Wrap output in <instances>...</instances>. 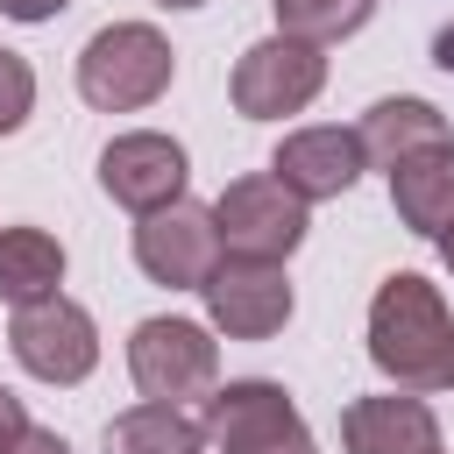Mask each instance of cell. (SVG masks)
Instances as JSON below:
<instances>
[{
    "label": "cell",
    "mask_w": 454,
    "mask_h": 454,
    "mask_svg": "<svg viewBox=\"0 0 454 454\" xmlns=\"http://www.w3.org/2000/svg\"><path fill=\"white\" fill-rule=\"evenodd\" d=\"M369 362L404 390H440L447 383L454 312H447L440 284H426L419 270H397V277L376 284V298H369Z\"/></svg>",
    "instance_id": "6da1fadb"
},
{
    "label": "cell",
    "mask_w": 454,
    "mask_h": 454,
    "mask_svg": "<svg viewBox=\"0 0 454 454\" xmlns=\"http://www.w3.org/2000/svg\"><path fill=\"white\" fill-rule=\"evenodd\" d=\"M170 71H177V50L149 21H106L78 50V92L99 114H142V106H156L170 92Z\"/></svg>",
    "instance_id": "7a4b0ae2"
},
{
    "label": "cell",
    "mask_w": 454,
    "mask_h": 454,
    "mask_svg": "<svg viewBox=\"0 0 454 454\" xmlns=\"http://www.w3.org/2000/svg\"><path fill=\"white\" fill-rule=\"evenodd\" d=\"M128 376L149 404H192L220 383V340L199 319H142L128 333Z\"/></svg>",
    "instance_id": "3957f363"
},
{
    "label": "cell",
    "mask_w": 454,
    "mask_h": 454,
    "mask_svg": "<svg viewBox=\"0 0 454 454\" xmlns=\"http://www.w3.org/2000/svg\"><path fill=\"white\" fill-rule=\"evenodd\" d=\"M234 114L241 121H284V114H305L319 92H326V50L319 43H298V35H262L234 57Z\"/></svg>",
    "instance_id": "277c9868"
},
{
    "label": "cell",
    "mask_w": 454,
    "mask_h": 454,
    "mask_svg": "<svg viewBox=\"0 0 454 454\" xmlns=\"http://www.w3.org/2000/svg\"><path fill=\"white\" fill-rule=\"evenodd\" d=\"M213 234H220V255L284 262V255L305 241V199H298L277 170L234 177V184L213 199Z\"/></svg>",
    "instance_id": "5b68a950"
},
{
    "label": "cell",
    "mask_w": 454,
    "mask_h": 454,
    "mask_svg": "<svg viewBox=\"0 0 454 454\" xmlns=\"http://www.w3.org/2000/svg\"><path fill=\"white\" fill-rule=\"evenodd\" d=\"M7 348H14V362H21L35 383H57V390H71V383H85V376L99 369V326H92V312H85L78 298H64V291H50V298H35V305H14Z\"/></svg>",
    "instance_id": "8992f818"
},
{
    "label": "cell",
    "mask_w": 454,
    "mask_h": 454,
    "mask_svg": "<svg viewBox=\"0 0 454 454\" xmlns=\"http://www.w3.org/2000/svg\"><path fill=\"white\" fill-rule=\"evenodd\" d=\"M199 298H206L213 333H227V340H270V333H284V319L298 305L284 262H255V255H220L206 270Z\"/></svg>",
    "instance_id": "52a82bcc"
},
{
    "label": "cell",
    "mask_w": 454,
    "mask_h": 454,
    "mask_svg": "<svg viewBox=\"0 0 454 454\" xmlns=\"http://www.w3.org/2000/svg\"><path fill=\"white\" fill-rule=\"evenodd\" d=\"M135 262L149 284L163 291H199L206 270L220 262V234H213V206H192V199H170L156 213H142L135 227Z\"/></svg>",
    "instance_id": "ba28073f"
},
{
    "label": "cell",
    "mask_w": 454,
    "mask_h": 454,
    "mask_svg": "<svg viewBox=\"0 0 454 454\" xmlns=\"http://www.w3.org/2000/svg\"><path fill=\"white\" fill-rule=\"evenodd\" d=\"M184 177H192V163H184V142L177 135L135 128V135H114L99 149V192L114 206H128L135 220L156 213V206H170V199H184Z\"/></svg>",
    "instance_id": "9c48e42d"
},
{
    "label": "cell",
    "mask_w": 454,
    "mask_h": 454,
    "mask_svg": "<svg viewBox=\"0 0 454 454\" xmlns=\"http://www.w3.org/2000/svg\"><path fill=\"white\" fill-rule=\"evenodd\" d=\"M199 433L213 447H284V440H312L291 390L270 383V376H241V383H213L206 390V411H199Z\"/></svg>",
    "instance_id": "30bf717a"
},
{
    "label": "cell",
    "mask_w": 454,
    "mask_h": 454,
    "mask_svg": "<svg viewBox=\"0 0 454 454\" xmlns=\"http://www.w3.org/2000/svg\"><path fill=\"white\" fill-rule=\"evenodd\" d=\"M270 170L305 199V206H319V199H340L369 163H362V142H355V128H291L284 142H277V156H270Z\"/></svg>",
    "instance_id": "8fae6325"
},
{
    "label": "cell",
    "mask_w": 454,
    "mask_h": 454,
    "mask_svg": "<svg viewBox=\"0 0 454 454\" xmlns=\"http://www.w3.org/2000/svg\"><path fill=\"white\" fill-rule=\"evenodd\" d=\"M340 447L348 454H433L440 447V419L426 397H355L340 411Z\"/></svg>",
    "instance_id": "7c38bea8"
},
{
    "label": "cell",
    "mask_w": 454,
    "mask_h": 454,
    "mask_svg": "<svg viewBox=\"0 0 454 454\" xmlns=\"http://www.w3.org/2000/svg\"><path fill=\"white\" fill-rule=\"evenodd\" d=\"M390 206L411 234L440 241L454 227V142H426L390 163Z\"/></svg>",
    "instance_id": "4fadbf2b"
},
{
    "label": "cell",
    "mask_w": 454,
    "mask_h": 454,
    "mask_svg": "<svg viewBox=\"0 0 454 454\" xmlns=\"http://www.w3.org/2000/svg\"><path fill=\"white\" fill-rule=\"evenodd\" d=\"M355 142H362V163L390 170L397 156H411V149H426V142H454V135H447V114H440L433 99H376V106L362 114Z\"/></svg>",
    "instance_id": "5bb4252c"
},
{
    "label": "cell",
    "mask_w": 454,
    "mask_h": 454,
    "mask_svg": "<svg viewBox=\"0 0 454 454\" xmlns=\"http://www.w3.org/2000/svg\"><path fill=\"white\" fill-rule=\"evenodd\" d=\"M64 284V241L43 227H0V305H35Z\"/></svg>",
    "instance_id": "9a60e30c"
},
{
    "label": "cell",
    "mask_w": 454,
    "mask_h": 454,
    "mask_svg": "<svg viewBox=\"0 0 454 454\" xmlns=\"http://www.w3.org/2000/svg\"><path fill=\"white\" fill-rule=\"evenodd\" d=\"M206 433L184 404H128L121 419H106V454H199Z\"/></svg>",
    "instance_id": "2e32d148"
},
{
    "label": "cell",
    "mask_w": 454,
    "mask_h": 454,
    "mask_svg": "<svg viewBox=\"0 0 454 454\" xmlns=\"http://www.w3.org/2000/svg\"><path fill=\"white\" fill-rule=\"evenodd\" d=\"M270 14H277V35H298V43H348L369 14H376V0H270Z\"/></svg>",
    "instance_id": "e0dca14e"
},
{
    "label": "cell",
    "mask_w": 454,
    "mask_h": 454,
    "mask_svg": "<svg viewBox=\"0 0 454 454\" xmlns=\"http://www.w3.org/2000/svg\"><path fill=\"white\" fill-rule=\"evenodd\" d=\"M28 114H35V71H28V57L0 50V135H14Z\"/></svg>",
    "instance_id": "ac0fdd59"
},
{
    "label": "cell",
    "mask_w": 454,
    "mask_h": 454,
    "mask_svg": "<svg viewBox=\"0 0 454 454\" xmlns=\"http://www.w3.org/2000/svg\"><path fill=\"white\" fill-rule=\"evenodd\" d=\"M21 433H28V411H21V397H14L7 383H0V454H7V447H14Z\"/></svg>",
    "instance_id": "d6986e66"
},
{
    "label": "cell",
    "mask_w": 454,
    "mask_h": 454,
    "mask_svg": "<svg viewBox=\"0 0 454 454\" xmlns=\"http://www.w3.org/2000/svg\"><path fill=\"white\" fill-rule=\"evenodd\" d=\"M64 7H71V0H0V14H7V21H28V28H35V21H57Z\"/></svg>",
    "instance_id": "ffe728a7"
},
{
    "label": "cell",
    "mask_w": 454,
    "mask_h": 454,
    "mask_svg": "<svg viewBox=\"0 0 454 454\" xmlns=\"http://www.w3.org/2000/svg\"><path fill=\"white\" fill-rule=\"evenodd\" d=\"M7 454H71V440H64V433H50V426H28Z\"/></svg>",
    "instance_id": "44dd1931"
},
{
    "label": "cell",
    "mask_w": 454,
    "mask_h": 454,
    "mask_svg": "<svg viewBox=\"0 0 454 454\" xmlns=\"http://www.w3.org/2000/svg\"><path fill=\"white\" fill-rule=\"evenodd\" d=\"M220 454H312V440H284V447H220Z\"/></svg>",
    "instance_id": "7402d4cb"
},
{
    "label": "cell",
    "mask_w": 454,
    "mask_h": 454,
    "mask_svg": "<svg viewBox=\"0 0 454 454\" xmlns=\"http://www.w3.org/2000/svg\"><path fill=\"white\" fill-rule=\"evenodd\" d=\"M433 64H447V71H454V28H440V35H433Z\"/></svg>",
    "instance_id": "603a6c76"
},
{
    "label": "cell",
    "mask_w": 454,
    "mask_h": 454,
    "mask_svg": "<svg viewBox=\"0 0 454 454\" xmlns=\"http://www.w3.org/2000/svg\"><path fill=\"white\" fill-rule=\"evenodd\" d=\"M440 262H447V277H454V227L440 234Z\"/></svg>",
    "instance_id": "cb8c5ba5"
},
{
    "label": "cell",
    "mask_w": 454,
    "mask_h": 454,
    "mask_svg": "<svg viewBox=\"0 0 454 454\" xmlns=\"http://www.w3.org/2000/svg\"><path fill=\"white\" fill-rule=\"evenodd\" d=\"M156 7H206V0H156Z\"/></svg>",
    "instance_id": "d4e9b609"
},
{
    "label": "cell",
    "mask_w": 454,
    "mask_h": 454,
    "mask_svg": "<svg viewBox=\"0 0 454 454\" xmlns=\"http://www.w3.org/2000/svg\"><path fill=\"white\" fill-rule=\"evenodd\" d=\"M447 383H454V362H447Z\"/></svg>",
    "instance_id": "484cf974"
},
{
    "label": "cell",
    "mask_w": 454,
    "mask_h": 454,
    "mask_svg": "<svg viewBox=\"0 0 454 454\" xmlns=\"http://www.w3.org/2000/svg\"><path fill=\"white\" fill-rule=\"evenodd\" d=\"M433 454H440V447H433Z\"/></svg>",
    "instance_id": "4316f807"
}]
</instances>
